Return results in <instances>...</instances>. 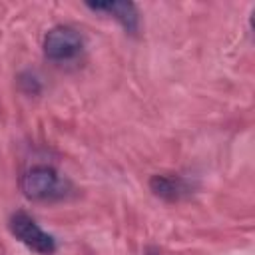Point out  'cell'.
<instances>
[{
    "label": "cell",
    "instance_id": "7a4b0ae2",
    "mask_svg": "<svg viewBox=\"0 0 255 255\" xmlns=\"http://www.w3.org/2000/svg\"><path fill=\"white\" fill-rule=\"evenodd\" d=\"M10 231L14 237H18L26 247L40 255H52L56 251V239L46 233L34 217H30L26 211H16L10 217Z\"/></svg>",
    "mask_w": 255,
    "mask_h": 255
},
{
    "label": "cell",
    "instance_id": "5b68a950",
    "mask_svg": "<svg viewBox=\"0 0 255 255\" xmlns=\"http://www.w3.org/2000/svg\"><path fill=\"white\" fill-rule=\"evenodd\" d=\"M149 187L157 197L167 201H175L187 193V183L177 175H153L149 179Z\"/></svg>",
    "mask_w": 255,
    "mask_h": 255
},
{
    "label": "cell",
    "instance_id": "6da1fadb",
    "mask_svg": "<svg viewBox=\"0 0 255 255\" xmlns=\"http://www.w3.org/2000/svg\"><path fill=\"white\" fill-rule=\"evenodd\" d=\"M20 187L28 199L46 201L64 195V183L54 167L34 165L20 177Z\"/></svg>",
    "mask_w": 255,
    "mask_h": 255
},
{
    "label": "cell",
    "instance_id": "3957f363",
    "mask_svg": "<svg viewBox=\"0 0 255 255\" xmlns=\"http://www.w3.org/2000/svg\"><path fill=\"white\" fill-rule=\"evenodd\" d=\"M82 46H84L82 36L78 34V30L70 26H56L44 38V54L54 62L72 60L74 56L80 54Z\"/></svg>",
    "mask_w": 255,
    "mask_h": 255
},
{
    "label": "cell",
    "instance_id": "277c9868",
    "mask_svg": "<svg viewBox=\"0 0 255 255\" xmlns=\"http://www.w3.org/2000/svg\"><path fill=\"white\" fill-rule=\"evenodd\" d=\"M86 6L90 10H94V12H106V14L114 16L131 34L137 30L139 16H137L135 4H131V2H90Z\"/></svg>",
    "mask_w": 255,
    "mask_h": 255
}]
</instances>
